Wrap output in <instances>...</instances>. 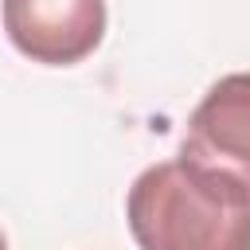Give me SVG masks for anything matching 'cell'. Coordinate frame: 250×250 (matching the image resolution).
I'll list each match as a JSON object with an SVG mask.
<instances>
[{"label": "cell", "mask_w": 250, "mask_h": 250, "mask_svg": "<svg viewBox=\"0 0 250 250\" xmlns=\"http://www.w3.org/2000/svg\"><path fill=\"white\" fill-rule=\"evenodd\" d=\"M125 219L141 250H250V188L184 156L133 180Z\"/></svg>", "instance_id": "1"}, {"label": "cell", "mask_w": 250, "mask_h": 250, "mask_svg": "<svg viewBox=\"0 0 250 250\" xmlns=\"http://www.w3.org/2000/svg\"><path fill=\"white\" fill-rule=\"evenodd\" d=\"M0 250H8V242H4V230H0Z\"/></svg>", "instance_id": "4"}, {"label": "cell", "mask_w": 250, "mask_h": 250, "mask_svg": "<svg viewBox=\"0 0 250 250\" xmlns=\"http://www.w3.org/2000/svg\"><path fill=\"white\" fill-rule=\"evenodd\" d=\"M8 43L43 66H74L105 39V0H0Z\"/></svg>", "instance_id": "2"}, {"label": "cell", "mask_w": 250, "mask_h": 250, "mask_svg": "<svg viewBox=\"0 0 250 250\" xmlns=\"http://www.w3.org/2000/svg\"><path fill=\"white\" fill-rule=\"evenodd\" d=\"M180 156L250 188V70L223 74L188 117Z\"/></svg>", "instance_id": "3"}]
</instances>
